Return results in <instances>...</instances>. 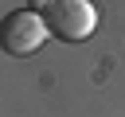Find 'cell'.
<instances>
[{
	"label": "cell",
	"mask_w": 125,
	"mask_h": 117,
	"mask_svg": "<svg viewBox=\"0 0 125 117\" xmlns=\"http://www.w3.org/2000/svg\"><path fill=\"white\" fill-rule=\"evenodd\" d=\"M43 20H47V31L59 35L62 43H82V39L94 35L98 12H94L90 0H51Z\"/></svg>",
	"instance_id": "obj_1"
},
{
	"label": "cell",
	"mask_w": 125,
	"mask_h": 117,
	"mask_svg": "<svg viewBox=\"0 0 125 117\" xmlns=\"http://www.w3.org/2000/svg\"><path fill=\"white\" fill-rule=\"evenodd\" d=\"M43 39H47V20H43V12L23 8V12H8V16L0 20V47H4L8 55H16V58L35 55V51L43 47Z\"/></svg>",
	"instance_id": "obj_2"
},
{
	"label": "cell",
	"mask_w": 125,
	"mask_h": 117,
	"mask_svg": "<svg viewBox=\"0 0 125 117\" xmlns=\"http://www.w3.org/2000/svg\"><path fill=\"white\" fill-rule=\"evenodd\" d=\"M47 4H51V0H31V12H39V8L47 12Z\"/></svg>",
	"instance_id": "obj_3"
}]
</instances>
